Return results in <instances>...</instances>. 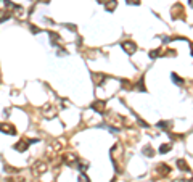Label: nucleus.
<instances>
[{"label":"nucleus","mask_w":193,"mask_h":182,"mask_svg":"<svg viewBox=\"0 0 193 182\" xmlns=\"http://www.w3.org/2000/svg\"><path fill=\"white\" fill-rule=\"evenodd\" d=\"M121 47H122V50L127 55H134L137 52V44L134 42V40H122V42H121Z\"/></svg>","instance_id":"1"},{"label":"nucleus","mask_w":193,"mask_h":182,"mask_svg":"<svg viewBox=\"0 0 193 182\" xmlns=\"http://www.w3.org/2000/svg\"><path fill=\"white\" fill-rule=\"evenodd\" d=\"M184 19V5L182 3H175L172 6V19Z\"/></svg>","instance_id":"2"},{"label":"nucleus","mask_w":193,"mask_h":182,"mask_svg":"<svg viewBox=\"0 0 193 182\" xmlns=\"http://www.w3.org/2000/svg\"><path fill=\"white\" fill-rule=\"evenodd\" d=\"M45 171H47V164L44 163V161H37V163L32 166V173L36 174V176H39V174L45 173Z\"/></svg>","instance_id":"3"},{"label":"nucleus","mask_w":193,"mask_h":182,"mask_svg":"<svg viewBox=\"0 0 193 182\" xmlns=\"http://www.w3.org/2000/svg\"><path fill=\"white\" fill-rule=\"evenodd\" d=\"M169 173H171V168H169L166 163H161V164H158L156 166V174L158 176L164 177V176H167Z\"/></svg>","instance_id":"4"},{"label":"nucleus","mask_w":193,"mask_h":182,"mask_svg":"<svg viewBox=\"0 0 193 182\" xmlns=\"http://www.w3.org/2000/svg\"><path fill=\"white\" fill-rule=\"evenodd\" d=\"M36 142H39L37 139H34V140H21V142H18L15 145V150H19V152H24V150L27 148V147L31 145V143H36Z\"/></svg>","instance_id":"5"},{"label":"nucleus","mask_w":193,"mask_h":182,"mask_svg":"<svg viewBox=\"0 0 193 182\" xmlns=\"http://www.w3.org/2000/svg\"><path fill=\"white\" fill-rule=\"evenodd\" d=\"M0 130H2L3 134H10V135H15V134H16L15 126L8 124V123H2V124H0Z\"/></svg>","instance_id":"6"},{"label":"nucleus","mask_w":193,"mask_h":182,"mask_svg":"<svg viewBox=\"0 0 193 182\" xmlns=\"http://www.w3.org/2000/svg\"><path fill=\"white\" fill-rule=\"evenodd\" d=\"M92 108H94L95 111L102 113V115L106 111V105H105V102H102V100H96V102H94V103H92Z\"/></svg>","instance_id":"7"},{"label":"nucleus","mask_w":193,"mask_h":182,"mask_svg":"<svg viewBox=\"0 0 193 182\" xmlns=\"http://www.w3.org/2000/svg\"><path fill=\"white\" fill-rule=\"evenodd\" d=\"M44 113H45V116L48 119H51L55 115H56V108H55L53 105H47L45 108H44Z\"/></svg>","instance_id":"8"},{"label":"nucleus","mask_w":193,"mask_h":182,"mask_svg":"<svg viewBox=\"0 0 193 182\" xmlns=\"http://www.w3.org/2000/svg\"><path fill=\"white\" fill-rule=\"evenodd\" d=\"M105 8L108 10V11H114V8H116V5H118V2L116 0H105Z\"/></svg>","instance_id":"9"},{"label":"nucleus","mask_w":193,"mask_h":182,"mask_svg":"<svg viewBox=\"0 0 193 182\" xmlns=\"http://www.w3.org/2000/svg\"><path fill=\"white\" fill-rule=\"evenodd\" d=\"M175 164H177V168H179L180 171H190V168H188L187 161L182 160V158H180V160H177V163H175Z\"/></svg>","instance_id":"10"},{"label":"nucleus","mask_w":193,"mask_h":182,"mask_svg":"<svg viewBox=\"0 0 193 182\" xmlns=\"http://www.w3.org/2000/svg\"><path fill=\"white\" fill-rule=\"evenodd\" d=\"M63 160H64V163H66L68 166H71V164H74L76 161H77V158H76V155H64Z\"/></svg>","instance_id":"11"},{"label":"nucleus","mask_w":193,"mask_h":182,"mask_svg":"<svg viewBox=\"0 0 193 182\" xmlns=\"http://www.w3.org/2000/svg\"><path fill=\"white\" fill-rule=\"evenodd\" d=\"M143 155L145 156H153L154 155V150H153V147H151V145H145L143 147Z\"/></svg>","instance_id":"12"},{"label":"nucleus","mask_w":193,"mask_h":182,"mask_svg":"<svg viewBox=\"0 0 193 182\" xmlns=\"http://www.w3.org/2000/svg\"><path fill=\"white\" fill-rule=\"evenodd\" d=\"M171 126H172V121H159V123H158V128L164 129V130H167Z\"/></svg>","instance_id":"13"},{"label":"nucleus","mask_w":193,"mask_h":182,"mask_svg":"<svg viewBox=\"0 0 193 182\" xmlns=\"http://www.w3.org/2000/svg\"><path fill=\"white\" fill-rule=\"evenodd\" d=\"M172 81H174L177 85H184V84H185V82H184V79L179 76V74H175V73H172Z\"/></svg>","instance_id":"14"},{"label":"nucleus","mask_w":193,"mask_h":182,"mask_svg":"<svg viewBox=\"0 0 193 182\" xmlns=\"http://www.w3.org/2000/svg\"><path fill=\"white\" fill-rule=\"evenodd\" d=\"M148 57H150V58H158V57H163V52H161V49H158V50H151V52L148 53Z\"/></svg>","instance_id":"15"},{"label":"nucleus","mask_w":193,"mask_h":182,"mask_svg":"<svg viewBox=\"0 0 193 182\" xmlns=\"http://www.w3.org/2000/svg\"><path fill=\"white\" fill-rule=\"evenodd\" d=\"M171 148H172V143H164V145L159 147V153H167Z\"/></svg>","instance_id":"16"},{"label":"nucleus","mask_w":193,"mask_h":182,"mask_svg":"<svg viewBox=\"0 0 193 182\" xmlns=\"http://www.w3.org/2000/svg\"><path fill=\"white\" fill-rule=\"evenodd\" d=\"M8 18H10V13L8 11H0V23L5 21V19H8Z\"/></svg>","instance_id":"17"},{"label":"nucleus","mask_w":193,"mask_h":182,"mask_svg":"<svg viewBox=\"0 0 193 182\" xmlns=\"http://www.w3.org/2000/svg\"><path fill=\"white\" fill-rule=\"evenodd\" d=\"M135 89H139L140 92H145V87H143V79H140L139 82H137V85H135Z\"/></svg>","instance_id":"18"},{"label":"nucleus","mask_w":193,"mask_h":182,"mask_svg":"<svg viewBox=\"0 0 193 182\" xmlns=\"http://www.w3.org/2000/svg\"><path fill=\"white\" fill-rule=\"evenodd\" d=\"M79 182H90V181H89V177L85 176V174H81V176H79Z\"/></svg>","instance_id":"19"},{"label":"nucleus","mask_w":193,"mask_h":182,"mask_svg":"<svg viewBox=\"0 0 193 182\" xmlns=\"http://www.w3.org/2000/svg\"><path fill=\"white\" fill-rule=\"evenodd\" d=\"M127 3H129V5H139L140 3V0H126Z\"/></svg>","instance_id":"20"},{"label":"nucleus","mask_w":193,"mask_h":182,"mask_svg":"<svg viewBox=\"0 0 193 182\" xmlns=\"http://www.w3.org/2000/svg\"><path fill=\"white\" fill-rule=\"evenodd\" d=\"M188 3H190V6L193 8V0H188Z\"/></svg>","instance_id":"21"},{"label":"nucleus","mask_w":193,"mask_h":182,"mask_svg":"<svg viewBox=\"0 0 193 182\" xmlns=\"http://www.w3.org/2000/svg\"><path fill=\"white\" fill-rule=\"evenodd\" d=\"M192 57H193V45H192Z\"/></svg>","instance_id":"22"},{"label":"nucleus","mask_w":193,"mask_h":182,"mask_svg":"<svg viewBox=\"0 0 193 182\" xmlns=\"http://www.w3.org/2000/svg\"><path fill=\"white\" fill-rule=\"evenodd\" d=\"M180 182H187V181H180Z\"/></svg>","instance_id":"23"}]
</instances>
